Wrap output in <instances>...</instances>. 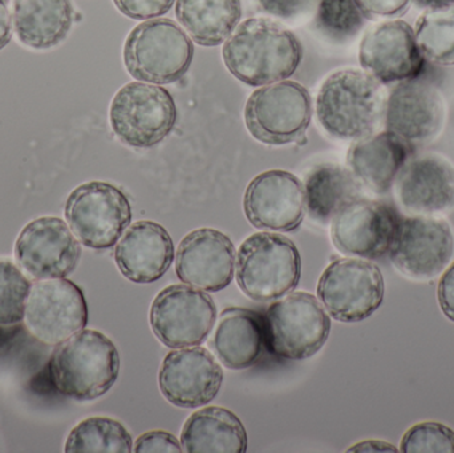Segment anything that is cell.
<instances>
[{
	"mask_svg": "<svg viewBox=\"0 0 454 453\" xmlns=\"http://www.w3.org/2000/svg\"><path fill=\"white\" fill-rule=\"evenodd\" d=\"M188 34L170 19H151L136 26L124 44L128 74L149 84H172L185 76L193 61Z\"/></svg>",
	"mask_w": 454,
	"mask_h": 453,
	"instance_id": "obj_5",
	"label": "cell"
},
{
	"mask_svg": "<svg viewBox=\"0 0 454 453\" xmlns=\"http://www.w3.org/2000/svg\"><path fill=\"white\" fill-rule=\"evenodd\" d=\"M240 0H177L176 18L202 47L223 44L239 24Z\"/></svg>",
	"mask_w": 454,
	"mask_h": 453,
	"instance_id": "obj_28",
	"label": "cell"
},
{
	"mask_svg": "<svg viewBox=\"0 0 454 453\" xmlns=\"http://www.w3.org/2000/svg\"><path fill=\"white\" fill-rule=\"evenodd\" d=\"M418 7L424 10H432V8L447 7L454 4V0H413Z\"/></svg>",
	"mask_w": 454,
	"mask_h": 453,
	"instance_id": "obj_41",
	"label": "cell"
},
{
	"mask_svg": "<svg viewBox=\"0 0 454 453\" xmlns=\"http://www.w3.org/2000/svg\"><path fill=\"white\" fill-rule=\"evenodd\" d=\"M454 254L452 226L434 215L402 218L388 255L408 278L429 281L450 266Z\"/></svg>",
	"mask_w": 454,
	"mask_h": 453,
	"instance_id": "obj_12",
	"label": "cell"
},
{
	"mask_svg": "<svg viewBox=\"0 0 454 453\" xmlns=\"http://www.w3.org/2000/svg\"><path fill=\"white\" fill-rule=\"evenodd\" d=\"M380 269L363 258H339L325 268L317 294L328 316L343 324L370 318L384 301Z\"/></svg>",
	"mask_w": 454,
	"mask_h": 453,
	"instance_id": "obj_10",
	"label": "cell"
},
{
	"mask_svg": "<svg viewBox=\"0 0 454 453\" xmlns=\"http://www.w3.org/2000/svg\"><path fill=\"white\" fill-rule=\"evenodd\" d=\"M306 191L293 173L272 169L254 177L243 196V212L259 230H295L306 215Z\"/></svg>",
	"mask_w": 454,
	"mask_h": 453,
	"instance_id": "obj_17",
	"label": "cell"
},
{
	"mask_svg": "<svg viewBox=\"0 0 454 453\" xmlns=\"http://www.w3.org/2000/svg\"><path fill=\"white\" fill-rule=\"evenodd\" d=\"M114 135L133 148H152L175 129L177 106L169 90L133 82L114 95L109 109Z\"/></svg>",
	"mask_w": 454,
	"mask_h": 453,
	"instance_id": "obj_7",
	"label": "cell"
},
{
	"mask_svg": "<svg viewBox=\"0 0 454 453\" xmlns=\"http://www.w3.org/2000/svg\"><path fill=\"white\" fill-rule=\"evenodd\" d=\"M217 322V306L204 290L170 285L152 302L149 324L157 340L169 348L201 346Z\"/></svg>",
	"mask_w": 454,
	"mask_h": 453,
	"instance_id": "obj_11",
	"label": "cell"
},
{
	"mask_svg": "<svg viewBox=\"0 0 454 453\" xmlns=\"http://www.w3.org/2000/svg\"><path fill=\"white\" fill-rule=\"evenodd\" d=\"M133 439L127 428L111 418L93 417L80 422L67 438V453H130Z\"/></svg>",
	"mask_w": 454,
	"mask_h": 453,
	"instance_id": "obj_29",
	"label": "cell"
},
{
	"mask_svg": "<svg viewBox=\"0 0 454 453\" xmlns=\"http://www.w3.org/2000/svg\"><path fill=\"white\" fill-rule=\"evenodd\" d=\"M362 68L380 84L418 79L426 58L416 42L415 29L407 21L387 20L371 27L359 48Z\"/></svg>",
	"mask_w": 454,
	"mask_h": 453,
	"instance_id": "obj_16",
	"label": "cell"
},
{
	"mask_svg": "<svg viewBox=\"0 0 454 453\" xmlns=\"http://www.w3.org/2000/svg\"><path fill=\"white\" fill-rule=\"evenodd\" d=\"M255 2L263 12L274 18L294 20L311 12L317 0H255Z\"/></svg>",
	"mask_w": 454,
	"mask_h": 453,
	"instance_id": "obj_35",
	"label": "cell"
},
{
	"mask_svg": "<svg viewBox=\"0 0 454 453\" xmlns=\"http://www.w3.org/2000/svg\"><path fill=\"white\" fill-rule=\"evenodd\" d=\"M50 367L59 393L90 402L114 387L119 378L120 355L106 335L84 329L56 346Z\"/></svg>",
	"mask_w": 454,
	"mask_h": 453,
	"instance_id": "obj_3",
	"label": "cell"
},
{
	"mask_svg": "<svg viewBox=\"0 0 454 453\" xmlns=\"http://www.w3.org/2000/svg\"><path fill=\"white\" fill-rule=\"evenodd\" d=\"M19 268L40 279L66 278L82 257V245L59 217H40L24 226L13 247Z\"/></svg>",
	"mask_w": 454,
	"mask_h": 453,
	"instance_id": "obj_14",
	"label": "cell"
},
{
	"mask_svg": "<svg viewBox=\"0 0 454 453\" xmlns=\"http://www.w3.org/2000/svg\"><path fill=\"white\" fill-rule=\"evenodd\" d=\"M71 0H15L13 31L32 50H50L63 43L74 24Z\"/></svg>",
	"mask_w": 454,
	"mask_h": 453,
	"instance_id": "obj_25",
	"label": "cell"
},
{
	"mask_svg": "<svg viewBox=\"0 0 454 453\" xmlns=\"http://www.w3.org/2000/svg\"><path fill=\"white\" fill-rule=\"evenodd\" d=\"M175 260V244L167 229L154 221L129 225L114 249L122 276L135 284H153L167 274Z\"/></svg>",
	"mask_w": 454,
	"mask_h": 453,
	"instance_id": "obj_22",
	"label": "cell"
},
{
	"mask_svg": "<svg viewBox=\"0 0 454 453\" xmlns=\"http://www.w3.org/2000/svg\"><path fill=\"white\" fill-rule=\"evenodd\" d=\"M223 382V367L201 346L173 348L160 367V391L170 404L180 409L193 410L212 403Z\"/></svg>",
	"mask_w": 454,
	"mask_h": 453,
	"instance_id": "obj_18",
	"label": "cell"
},
{
	"mask_svg": "<svg viewBox=\"0 0 454 453\" xmlns=\"http://www.w3.org/2000/svg\"><path fill=\"white\" fill-rule=\"evenodd\" d=\"M411 144L389 130L355 140L347 153V165L363 188L387 194L410 160Z\"/></svg>",
	"mask_w": 454,
	"mask_h": 453,
	"instance_id": "obj_23",
	"label": "cell"
},
{
	"mask_svg": "<svg viewBox=\"0 0 454 453\" xmlns=\"http://www.w3.org/2000/svg\"><path fill=\"white\" fill-rule=\"evenodd\" d=\"M447 106L434 85L413 79L397 82L387 96V130L410 144H427L442 133Z\"/></svg>",
	"mask_w": 454,
	"mask_h": 453,
	"instance_id": "obj_19",
	"label": "cell"
},
{
	"mask_svg": "<svg viewBox=\"0 0 454 453\" xmlns=\"http://www.w3.org/2000/svg\"><path fill=\"white\" fill-rule=\"evenodd\" d=\"M349 452H370V451H389L396 452V449L391 444L383 443V441H363L348 449Z\"/></svg>",
	"mask_w": 454,
	"mask_h": 453,
	"instance_id": "obj_40",
	"label": "cell"
},
{
	"mask_svg": "<svg viewBox=\"0 0 454 453\" xmlns=\"http://www.w3.org/2000/svg\"><path fill=\"white\" fill-rule=\"evenodd\" d=\"M437 298L442 313L454 322V262L440 278Z\"/></svg>",
	"mask_w": 454,
	"mask_h": 453,
	"instance_id": "obj_38",
	"label": "cell"
},
{
	"mask_svg": "<svg viewBox=\"0 0 454 453\" xmlns=\"http://www.w3.org/2000/svg\"><path fill=\"white\" fill-rule=\"evenodd\" d=\"M394 186L397 201L412 215H434L454 207V165L442 154L408 160Z\"/></svg>",
	"mask_w": 454,
	"mask_h": 453,
	"instance_id": "obj_21",
	"label": "cell"
},
{
	"mask_svg": "<svg viewBox=\"0 0 454 453\" xmlns=\"http://www.w3.org/2000/svg\"><path fill=\"white\" fill-rule=\"evenodd\" d=\"M263 343V319L243 308L223 310L210 340L218 361L230 370L254 366L261 358Z\"/></svg>",
	"mask_w": 454,
	"mask_h": 453,
	"instance_id": "obj_24",
	"label": "cell"
},
{
	"mask_svg": "<svg viewBox=\"0 0 454 453\" xmlns=\"http://www.w3.org/2000/svg\"><path fill=\"white\" fill-rule=\"evenodd\" d=\"M12 31V16H11L4 0H0V50H3L11 42Z\"/></svg>",
	"mask_w": 454,
	"mask_h": 453,
	"instance_id": "obj_39",
	"label": "cell"
},
{
	"mask_svg": "<svg viewBox=\"0 0 454 453\" xmlns=\"http://www.w3.org/2000/svg\"><path fill=\"white\" fill-rule=\"evenodd\" d=\"M223 63L232 76L250 87H263L288 79L303 58L298 37L266 18L238 24L223 48Z\"/></svg>",
	"mask_w": 454,
	"mask_h": 453,
	"instance_id": "obj_1",
	"label": "cell"
},
{
	"mask_svg": "<svg viewBox=\"0 0 454 453\" xmlns=\"http://www.w3.org/2000/svg\"><path fill=\"white\" fill-rule=\"evenodd\" d=\"M304 191L309 217L328 223L346 205L362 199L363 186L347 168L323 164L309 173Z\"/></svg>",
	"mask_w": 454,
	"mask_h": 453,
	"instance_id": "obj_27",
	"label": "cell"
},
{
	"mask_svg": "<svg viewBox=\"0 0 454 453\" xmlns=\"http://www.w3.org/2000/svg\"><path fill=\"white\" fill-rule=\"evenodd\" d=\"M415 36L427 60L454 66V4L432 8L419 16Z\"/></svg>",
	"mask_w": 454,
	"mask_h": 453,
	"instance_id": "obj_30",
	"label": "cell"
},
{
	"mask_svg": "<svg viewBox=\"0 0 454 453\" xmlns=\"http://www.w3.org/2000/svg\"><path fill=\"white\" fill-rule=\"evenodd\" d=\"M235 261L234 245L225 233L217 229H197L178 245L176 273L183 284L217 293L231 284Z\"/></svg>",
	"mask_w": 454,
	"mask_h": 453,
	"instance_id": "obj_20",
	"label": "cell"
},
{
	"mask_svg": "<svg viewBox=\"0 0 454 453\" xmlns=\"http://www.w3.org/2000/svg\"><path fill=\"white\" fill-rule=\"evenodd\" d=\"M383 84L360 69L333 72L317 98V114L323 129L340 140H359L372 135L386 114Z\"/></svg>",
	"mask_w": 454,
	"mask_h": 453,
	"instance_id": "obj_2",
	"label": "cell"
},
{
	"mask_svg": "<svg viewBox=\"0 0 454 453\" xmlns=\"http://www.w3.org/2000/svg\"><path fill=\"white\" fill-rule=\"evenodd\" d=\"M66 223L90 249L114 247L132 223L124 191L104 181H90L71 191L64 207Z\"/></svg>",
	"mask_w": 454,
	"mask_h": 453,
	"instance_id": "obj_8",
	"label": "cell"
},
{
	"mask_svg": "<svg viewBox=\"0 0 454 453\" xmlns=\"http://www.w3.org/2000/svg\"><path fill=\"white\" fill-rule=\"evenodd\" d=\"M400 221L391 205L362 197L336 213L331 221V239L343 254L380 260L391 250Z\"/></svg>",
	"mask_w": 454,
	"mask_h": 453,
	"instance_id": "obj_15",
	"label": "cell"
},
{
	"mask_svg": "<svg viewBox=\"0 0 454 453\" xmlns=\"http://www.w3.org/2000/svg\"><path fill=\"white\" fill-rule=\"evenodd\" d=\"M133 452L153 453V452H184L180 441L167 431L156 430L143 433L133 444Z\"/></svg>",
	"mask_w": 454,
	"mask_h": 453,
	"instance_id": "obj_36",
	"label": "cell"
},
{
	"mask_svg": "<svg viewBox=\"0 0 454 453\" xmlns=\"http://www.w3.org/2000/svg\"><path fill=\"white\" fill-rule=\"evenodd\" d=\"M412 0H355L365 19L399 18L410 10Z\"/></svg>",
	"mask_w": 454,
	"mask_h": 453,
	"instance_id": "obj_37",
	"label": "cell"
},
{
	"mask_svg": "<svg viewBox=\"0 0 454 453\" xmlns=\"http://www.w3.org/2000/svg\"><path fill=\"white\" fill-rule=\"evenodd\" d=\"M181 446L188 453H245L247 433L234 412L223 407H205L186 420Z\"/></svg>",
	"mask_w": 454,
	"mask_h": 453,
	"instance_id": "obj_26",
	"label": "cell"
},
{
	"mask_svg": "<svg viewBox=\"0 0 454 453\" xmlns=\"http://www.w3.org/2000/svg\"><path fill=\"white\" fill-rule=\"evenodd\" d=\"M264 342L279 358L303 361L322 350L331 318L320 301L306 292L288 293L267 308Z\"/></svg>",
	"mask_w": 454,
	"mask_h": 453,
	"instance_id": "obj_6",
	"label": "cell"
},
{
	"mask_svg": "<svg viewBox=\"0 0 454 453\" xmlns=\"http://www.w3.org/2000/svg\"><path fill=\"white\" fill-rule=\"evenodd\" d=\"M365 16L355 0H320L317 28L333 42H347L364 27Z\"/></svg>",
	"mask_w": 454,
	"mask_h": 453,
	"instance_id": "obj_31",
	"label": "cell"
},
{
	"mask_svg": "<svg viewBox=\"0 0 454 453\" xmlns=\"http://www.w3.org/2000/svg\"><path fill=\"white\" fill-rule=\"evenodd\" d=\"M404 453H454V431L436 422L418 423L403 436Z\"/></svg>",
	"mask_w": 454,
	"mask_h": 453,
	"instance_id": "obj_33",
	"label": "cell"
},
{
	"mask_svg": "<svg viewBox=\"0 0 454 453\" xmlns=\"http://www.w3.org/2000/svg\"><path fill=\"white\" fill-rule=\"evenodd\" d=\"M31 286L15 263L0 261V326H12L24 321Z\"/></svg>",
	"mask_w": 454,
	"mask_h": 453,
	"instance_id": "obj_32",
	"label": "cell"
},
{
	"mask_svg": "<svg viewBox=\"0 0 454 453\" xmlns=\"http://www.w3.org/2000/svg\"><path fill=\"white\" fill-rule=\"evenodd\" d=\"M24 322L40 342L60 345L87 326L84 293L66 278L35 281L27 298Z\"/></svg>",
	"mask_w": 454,
	"mask_h": 453,
	"instance_id": "obj_13",
	"label": "cell"
},
{
	"mask_svg": "<svg viewBox=\"0 0 454 453\" xmlns=\"http://www.w3.org/2000/svg\"><path fill=\"white\" fill-rule=\"evenodd\" d=\"M120 12L135 20H148L169 12L175 0H114Z\"/></svg>",
	"mask_w": 454,
	"mask_h": 453,
	"instance_id": "obj_34",
	"label": "cell"
},
{
	"mask_svg": "<svg viewBox=\"0 0 454 453\" xmlns=\"http://www.w3.org/2000/svg\"><path fill=\"white\" fill-rule=\"evenodd\" d=\"M235 269L240 292L250 300L269 302L279 300L298 286L301 254L287 237L261 231L242 242Z\"/></svg>",
	"mask_w": 454,
	"mask_h": 453,
	"instance_id": "obj_4",
	"label": "cell"
},
{
	"mask_svg": "<svg viewBox=\"0 0 454 453\" xmlns=\"http://www.w3.org/2000/svg\"><path fill=\"white\" fill-rule=\"evenodd\" d=\"M312 119V100L306 87L279 82L254 90L245 106V124L255 140L267 145L295 143Z\"/></svg>",
	"mask_w": 454,
	"mask_h": 453,
	"instance_id": "obj_9",
	"label": "cell"
}]
</instances>
